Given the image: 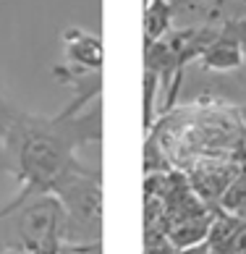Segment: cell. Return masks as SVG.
<instances>
[{
  "label": "cell",
  "mask_w": 246,
  "mask_h": 254,
  "mask_svg": "<svg viewBox=\"0 0 246 254\" xmlns=\"http://www.w3.org/2000/svg\"><path fill=\"white\" fill-rule=\"evenodd\" d=\"M100 100L76 97L61 113H29L5 102L0 116V173L18 181L16 196L21 202L32 194H53L71 171L81 168L79 149L102 142Z\"/></svg>",
  "instance_id": "obj_1"
},
{
  "label": "cell",
  "mask_w": 246,
  "mask_h": 254,
  "mask_svg": "<svg viewBox=\"0 0 246 254\" xmlns=\"http://www.w3.org/2000/svg\"><path fill=\"white\" fill-rule=\"evenodd\" d=\"M65 244V212L55 194H32L0 207V254H58Z\"/></svg>",
  "instance_id": "obj_2"
},
{
  "label": "cell",
  "mask_w": 246,
  "mask_h": 254,
  "mask_svg": "<svg viewBox=\"0 0 246 254\" xmlns=\"http://www.w3.org/2000/svg\"><path fill=\"white\" fill-rule=\"evenodd\" d=\"M65 212V244L102 241V173L81 165L53 189Z\"/></svg>",
  "instance_id": "obj_3"
},
{
  "label": "cell",
  "mask_w": 246,
  "mask_h": 254,
  "mask_svg": "<svg viewBox=\"0 0 246 254\" xmlns=\"http://www.w3.org/2000/svg\"><path fill=\"white\" fill-rule=\"evenodd\" d=\"M244 163H236L231 157L223 155H210V157H199L188 165L186 181L191 186V191L196 194L204 207H220V199L225 196V191L231 189V184L236 181V176L241 173Z\"/></svg>",
  "instance_id": "obj_4"
},
{
  "label": "cell",
  "mask_w": 246,
  "mask_h": 254,
  "mask_svg": "<svg viewBox=\"0 0 246 254\" xmlns=\"http://www.w3.org/2000/svg\"><path fill=\"white\" fill-rule=\"evenodd\" d=\"M61 45H63V63L71 71H87V73H97L102 71L105 63V50H102V37L94 34L84 26H65L61 34Z\"/></svg>",
  "instance_id": "obj_5"
},
{
  "label": "cell",
  "mask_w": 246,
  "mask_h": 254,
  "mask_svg": "<svg viewBox=\"0 0 246 254\" xmlns=\"http://www.w3.org/2000/svg\"><path fill=\"white\" fill-rule=\"evenodd\" d=\"M196 63H199L204 71H236L246 63L244 42L233 34L231 26L225 24V29H220V34L202 50Z\"/></svg>",
  "instance_id": "obj_6"
},
{
  "label": "cell",
  "mask_w": 246,
  "mask_h": 254,
  "mask_svg": "<svg viewBox=\"0 0 246 254\" xmlns=\"http://www.w3.org/2000/svg\"><path fill=\"white\" fill-rule=\"evenodd\" d=\"M173 29V8L168 0H147L144 11V50L165 40Z\"/></svg>",
  "instance_id": "obj_7"
},
{
  "label": "cell",
  "mask_w": 246,
  "mask_h": 254,
  "mask_svg": "<svg viewBox=\"0 0 246 254\" xmlns=\"http://www.w3.org/2000/svg\"><path fill=\"white\" fill-rule=\"evenodd\" d=\"M157 92H160V76L155 71H144V128L152 134V124L157 116Z\"/></svg>",
  "instance_id": "obj_8"
},
{
  "label": "cell",
  "mask_w": 246,
  "mask_h": 254,
  "mask_svg": "<svg viewBox=\"0 0 246 254\" xmlns=\"http://www.w3.org/2000/svg\"><path fill=\"white\" fill-rule=\"evenodd\" d=\"M58 254H102V241L97 244H63Z\"/></svg>",
  "instance_id": "obj_9"
},
{
  "label": "cell",
  "mask_w": 246,
  "mask_h": 254,
  "mask_svg": "<svg viewBox=\"0 0 246 254\" xmlns=\"http://www.w3.org/2000/svg\"><path fill=\"white\" fill-rule=\"evenodd\" d=\"M173 254H212L210 247H207V241L204 244H196V247H186V249H176Z\"/></svg>",
  "instance_id": "obj_10"
},
{
  "label": "cell",
  "mask_w": 246,
  "mask_h": 254,
  "mask_svg": "<svg viewBox=\"0 0 246 254\" xmlns=\"http://www.w3.org/2000/svg\"><path fill=\"white\" fill-rule=\"evenodd\" d=\"M5 102H8L5 97H0V116H3V108H5Z\"/></svg>",
  "instance_id": "obj_11"
},
{
  "label": "cell",
  "mask_w": 246,
  "mask_h": 254,
  "mask_svg": "<svg viewBox=\"0 0 246 254\" xmlns=\"http://www.w3.org/2000/svg\"><path fill=\"white\" fill-rule=\"evenodd\" d=\"M3 254H18V252H3Z\"/></svg>",
  "instance_id": "obj_12"
},
{
  "label": "cell",
  "mask_w": 246,
  "mask_h": 254,
  "mask_svg": "<svg viewBox=\"0 0 246 254\" xmlns=\"http://www.w3.org/2000/svg\"><path fill=\"white\" fill-rule=\"evenodd\" d=\"M144 3H147V0H144Z\"/></svg>",
  "instance_id": "obj_13"
}]
</instances>
